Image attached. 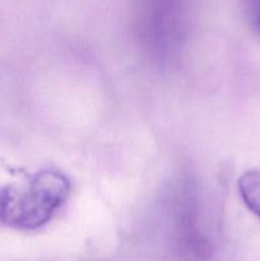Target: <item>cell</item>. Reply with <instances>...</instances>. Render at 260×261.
I'll return each mask as SVG.
<instances>
[{"instance_id":"1","label":"cell","mask_w":260,"mask_h":261,"mask_svg":"<svg viewBox=\"0 0 260 261\" xmlns=\"http://www.w3.org/2000/svg\"><path fill=\"white\" fill-rule=\"evenodd\" d=\"M71 184L59 170L45 168L0 188V223L17 231L46 226L70 196Z\"/></svg>"},{"instance_id":"2","label":"cell","mask_w":260,"mask_h":261,"mask_svg":"<svg viewBox=\"0 0 260 261\" xmlns=\"http://www.w3.org/2000/svg\"><path fill=\"white\" fill-rule=\"evenodd\" d=\"M237 186L242 203L260 221V170H249L242 173Z\"/></svg>"},{"instance_id":"3","label":"cell","mask_w":260,"mask_h":261,"mask_svg":"<svg viewBox=\"0 0 260 261\" xmlns=\"http://www.w3.org/2000/svg\"><path fill=\"white\" fill-rule=\"evenodd\" d=\"M245 9L250 27L260 36V0H246Z\"/></svg>"}]
</instances>
